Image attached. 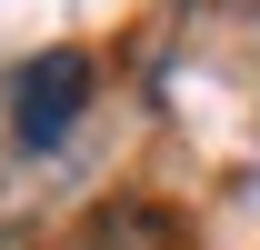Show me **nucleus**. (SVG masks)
I'll use <instances>...</instances> for the list:
<instances>
[{
    "mask_svg": "<svg viewBox=\"0 0 260 250\" xmlns=\"http://www.w3.org/2000/svg\"><path fill=\"white\" fill-rule=\"evenodd\" d=\"M80 110H90V60H80V50H40V60L10 80V140H20V150H60Z\"/></svg>",
    "mask_w": 260,
    "mask_h": 250,
    "instance_id": "obj_1",
    "label": "nucleus"
},
{
    "mask_svg": "<svg viewBox=\"0 0 260 250\" xmlns=\"http://www.w3.org/2000/svg\"><path fill=\"white\" fill-rule=\"evenodd\" d=\"M80 250H180V220L160 200H110V210H90Z\"/></svg>",
    "mask_w": 260,
    "mask_h": 250,
    "instance_id": "obj_2",
    "label": "nucleus"
}]
</instances>
